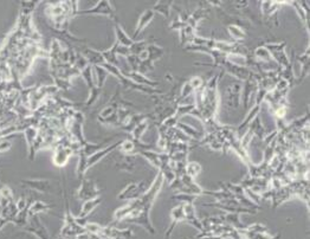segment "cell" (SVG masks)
<instances>
[{
	"instance_id": "obj_1",
	"label": "cell",
	"mask_w": 310,
	"mask_h": 239,
	"mask_svg": "<svg viewBox=\"0 0 310 239\" xmlns=\"http://www.w3.org/2000/svg\"><path fill=\"white\" fill-rule=\"evenodd\" d=\"M88 13H101V14H110L111 17H114V11L111 10L110 5H109L108 1H101L96 7L90 8V10L84 11L82 14H88Z\"/></svg>"
},
{
	"instance_id": "obj_2",
	"label": "cell",
	"mask_w": 310,
	"mask_h": 239,
	"mask_svg": "<svg viewBox=\"0 0 310 239\" xmlns=\"http://www.w3.org/2000/svg\"><path fill=\"white\" fill-rule=\"evenodd\" d=\"M27 230H30L31 232L36 234L40 239H50L48 231H46V229L40 224L39 219L34 218V222L32 223V225H31L30 228H27Z\"/></svg>"
},
{
	"instance_id": "obj_3",
	"label": "cell",
	"mask_w": 310,
	"mask_h": 239,
	"mask_svg": "<svg viewBox=\"0 0 310 239\" xmlns=\"http://www.w3.org/2000/svg\"><path fill=\"white\" fill-rule=\"evenodd\" d=\"M153 15H154V12H153L152 10H147L145 13L141 15L139 24H137V27H136V31H135V36L139 35L140 31L142 30L143 27H145L146 25H148L149 21L153 19Z\"/></svg>"
},
{
	"instance_id": "obj_4",
	"label": "cell",
	"mask_w": 310,
	"mask_h": 239,
	"mask_svg": "<svg viewBox=\"0 0 310 239\" xmlns=\"http://www.w3.org/2000/svg\"><path fill=\"white\" fill-rule=\"evenodd\" d=\"M116 31H117L116 33H117V38H118L117 42L118 43H122V44L126 45V46H129V45L133 44V42H131V40L128 38L126 35H124V32L120 29V26L118 25H116Z\"/></svg>"
}]
</instances>
